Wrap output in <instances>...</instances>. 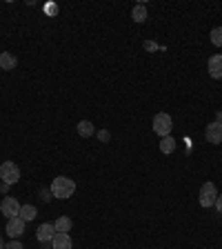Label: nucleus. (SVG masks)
<instances>
[{"label":"nucleus","instance_id":"20e7f679","mask_svg":"<svg viewBox=\"0 0 222 249\" xmlns=\"http://www.w3.org/2000/svg\"><path fill=\"white\" fill-rule=\"evenodd\" d=\"M171 129H173V120H171L169 114H165V111H160V114H155L154 118V131L160 138H165V136H171Z\"/></svg>","mask_w":222,"mask_h":249},{"label":"nucleus","instance_id":"4468645a","mask_svg":"<svg viewBox=\"0 0 222 249\" xmlns=\"http://www.w3.org/2000/svg\"><path fill=\"white\" fill-rule=\"evenodd\" d=\"M160 151L162 154H173V151H176V138H173V136L160 138Z\"/></svg>","mask_w":222,"mask_h":249},{"label":"nucleus","instance_id":"39448f33","mask_svg":"<svg viewBox=\"0 0 222 249\" xmlns=\"http://www.w3.org/2000/svg\"><path fill=\"white\" fill-rule=\"evenodd\" d=\"M0 212L5 213L7 218L20 216V202L16 200V198H5V200L0 202Z\"/></svg>","mask_w":222,"mask_h":249},{"label":"nucleus","instance_id":"6e6552de","mask_svg":"<svg viewBox=\"0 0 222 249\" xmlns=\"http://www.w3.org/2000/svg\"><path fill=\"white\" fill-rule=\"evenodd\" d=\"M36 236H38V240H40L42 245H45V243H51L53 236H56V227H53V223H42L40 227H38Z\"/></svg>","mask_w":222,"mask_h":249},{"label":"nucleus","instance_id":"5701e85b","mask_svg":"<svg viewBox=\"0 0 222 249\" xmlns=\"http://www.w3.org/2000/svg\"><path fill=\"white\" fill-rule=\"evenodd\" d=\"M0 249H5V243H2V238H0Z\"/></svg>","mask_w":222,"mask_h":249},{"label":"nucleus","instance_id":"423d86ee","mask_svg":"<svg viewBox=\"0 0 222 249\" xmlns=\"http://www.w3.org/2000/svg\"><path fill=\"white\" fill-rule=\"evenodd\" d=\"M25 233V220H22L20 216L16 218H9V223H7V236H11V238H18V236H22Z\"/></svg>","mask_w":222,"mask_h":249},{"label":"nucleus","instance_id":"a211bd4d","mask_svg":"<svg viewBox=\"0 0 222 249\" xmlns=\"http://www.w3.org/2000/svg\"><path fill=\"white\" fill-rule=\"evenodd\" d=\"M98 140L100 142H109V140H111V134H109L107 129H100L98 131Z\"/></svg>","mask_w":222,"mask_h":249},{"label":"nucleus","instance_id":"7ed1b4c3","mask_svg":"<svg viewBox=\"0 0 222 249\" xmlns=\"http://www.w3.org/2000/svg\"><path fill=\"white\" fill-rule=\"evenodd\" d=\"M200 207L209 209V207H216V200H218V187L213 182H205L200 187Z\"/></svg>","mask_w":222,"mask_h":249},{"label":"nucleus","instance_id":"f3484780","mask_svg":"<svg viewBox=\"0 0 222 249\" xmlns=\"http://www.w3.org/2000/svg\"><path fill=\"white\" fill-rule=\"evenodd\" d=\"M211 42L216 47H222V27H216V29H211Z\"/></svg>","mask_w":222,"mask_h":249},{"label":"nucleus","instance_id":"2eb2a0df","mask_svg":"<svg viewBox=\"0 0 222 249\" xmlns=\"http://www.w3.org/2000/svg\"><path fill=\"white\" fill-rule=\"evenodd\" d=\"M38 213V209L34 207V205H22L20 207V218L25 220V223H29V220H34Z\"/></svg>","mask_w":222,"mask_h":249},{"label":"nucleus","instance_id":"f03ea898","mask_svg":"<svg viewBox=\"0 0 222 249\" xmlns=\"http://www.w3.org/2000/svg\"><path fill=\"white\" fill-rule=\"evenodd\" d=\"M0 178H2L5 185H16V182L20 180V167L11 160H5L0 165Z\"/></svg>","mask_w":222,"mask_h":249},{"label":"nucleus","instance_id":"1a4fd4ad","mask_svg":"<svg viewBox=\"0 0 222 249\" xmlns=\"http://www.w3.org/2000/svg\"><path fill=\"white\" fill-rule=\"evenodd\" d=\"M71 247H73L71 236L56 231V236H53V240H51V249H71Z\"/></svg>","mask_w":222,"mask_h":249},{"label":"nucleus","instance_id":"9d476101","mask_svg":"<svg viewBox=\"0 0 222 249\" xmlns=\"http://www.w3.org/2000/svg\"><path fill=\"white\" fill-rule=\"evenodd\" d=\"M209 76L211 78H222V53H216V56L209 58Z\"/></svg>","mask_w":222,"mask_h":249},{"label":"nucleus","instance_id":"0eeeda50","mask_svg":"<svg viewBox=\"0 0 222 249\" xmlns=\"http://www.w3.org/2000/svg\"><path fill=\"white\" fill-rule=\"evenodd\" d=\"M205 136H207V140L211 142V145H220V142H222V124L216 123V120H213V123H209Z\"/></svg>","mask_w":222,"mask_h":249},{"label":"nucleus","instance_id":"f8f14e48","mask_svg":"<svg viewBox=\"0 0 222 249\" xmlns=\"http://www.w3.org/2000/svg\"><path fill=\"white\" fill-rule=\"evenodd\" d=\"M53 227H56L58 233H69L71 231V227H73V220L69 216H60L56 223H53Z\"/></svg>","mask_w":222,"mask_h":249},{"label":"nucleus","instance_id":"f257e3e1","mask_svg":"<svg viewBox=\"0 0 222 249\" xmlns=\"http://www.w3.org/2000/svg\"><path fill=\"white\" fill-rule=\"evenodd\" d=\"M49 189H51V194L56 198L65 200V198L73 196V192H76V182H73L71 178H67V176H58V178H53V182H51Z\"/></svg>","mask_w":222,"mask_h":249},{"label":"nucleus","instance_id":"aec40b11","mask_svg":"<svg viewBox=\"0 0 222 249\" xmlns=\"http://www.w3.org/2000/svg\"><path fill=\"white\" fill-rule=\"evenodd\" d=\"M40 196H42V200H51V196H53V194H51V189H42V192H40Z\"/></svg>","mask_w":222,"mask_h":249},{"label":"nucleus","instance_id":"6ab92c4d","mask_svg":"<svg viewBox=\"0 0 222 249\" xmlns=\"http://www.w3.org/2000/svg\"><path fill=\"white\" fill-rule=\"evenodd\" d=\"M5 249H22V243L20 240H11V243L5 245Z\"/></svg>","mask_w":222,"mask_h":249},{"label":"nucleus","instance_id":"ddd939ff","mask_svg":"<svg viewBox=\"0 0 222 249\" xmlns=\"http://www.w3.org/2000/svg\"><path fill=\"white\" fill-rule=\"evenodd\" d=\"M96 134V127H93L91 120H80L78 123V136H83V138H91Z\"/></svg>","mask_w":222,"mask_h":249},{"label":"nucleus","instance_id":"dca6fc26","mask_svg":"<svg viewBox=\"0 0 222 249\" xmlns=\"http://www.w3.org/2000/svg\"><path fill=\"white\" fill-rule=\"evenodd\" d=\"M131 18H134L136 22H145L147 20V7L145 5H136L134 11H131Z\"/></svg>","mask_w":222,"mask_h":249},{"label":"nucleus","instance_id":"4be33fe9","mask_svg":"<svg viewBox=\"0 0 222 249\" xmlns=\"http://www.w3.org/2000/svg\"><path fill=\"white\" fill-rule=\"evenodd\" d=\"M216 123H220V124H222V111L218 114V120H216Z\"/></svg>","mask_w":222,"mask_h":249},{"label":"nucleus","instance_id":"412c9836","mask_svg":"<svg viewBox=\"0 0 222 249\" xmlns=\"http://www.w3.org/2000/svg\"><path fill=\"white\" fill-rule=\"evenodd\" d=\"M216 207H218V212L222 213V194H218V200H216Z\"/></svg>","mask_w":222,"mask_h":249},{"label":"nucleus","instance_id":"9b49d317","mask_svg":"<svg viewBox=\"0 0 222 249\" xmlns=\"http://www.w3.org/2000/svg\"><path fill=\"white\" fill-rule=\"evenodd\" d=\"M16 65H18V60H16L14 53H9V52H2V53H0V69H2V71L16 69Z\"/></svg>","mask_w":222,"mask_h":249}]
</instances>
